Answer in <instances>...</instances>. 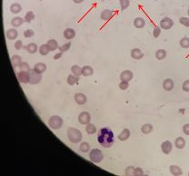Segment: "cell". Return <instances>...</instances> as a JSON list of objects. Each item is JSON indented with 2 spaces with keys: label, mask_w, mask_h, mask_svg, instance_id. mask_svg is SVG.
Instances as JSON below:
<instances>
[{
  "label": "cell",
  "mask_w": 189,
  "mask_h": 176,
  "mask_svg": "<svg viewBox=\"0 0 189 176\" xmlns=\"http://www.w3.org/2000/svg\"><path fill=\"white\" fill-rule=\"evenodd\" d=\"M97 142L104 148L112 147L115 143V136H114L113 131L107 127L101 128L98 132Z\"/></svg>",
  "instance_id": "1"
},
{
  "label": "cell",
  "mask_w": 189,
  "mask_h": 176,
  "mask_svg": "<svg viewBox=\"0 0 189 176\" xmlns=\"http://www.w3.org/2000/svg\"><path fill=\"white\" fill-rule=\"evenodd\" d=\"M67 138L73 144H78L81 142V140L83 138L82 133L76 129V128H73V127H69L67 129Z\"/></svg>",
  "instance_id": "2"
},
{
  "label": "cell",
  "mask_w": 189,
  "mask_h": 176,
  "mask_svg": "<svg viewBox=\"0 0 189 176\" xmlns=\"http://www.w3.org/2000/svg\"><path fill=\"white\" fill-rule=\"evenodd\" d=\"M89 159L92 163L99 164L103 161V159H104V154H103L101 150H99L97 148L92 149V150H90V153H89Z\"/></svg>",
  "instance_id": "3"
},
{
  "label": "cell",
  "mask_w": 189,
  "mask_h": 176,
  "mask_svg": "<svg viewBox=\"0 0 189 176\" xmlns=\"http://www.w3.org/2000/svg\"><path fill=\"white\" fill-rule=\"evenodd\" d=\"M48 125L50 128H52L54 130H58L63 125V119L58 115L51 116L48 120Z\"/></svg>",
  "instance_id": "4"
},
{
  "label": "cell",
  "mask_w": 189,
  "mask_h": 176,
  "mask_svg": "<svg viewBox=\"0 0 189 176\" xmlns=\"http://www.w3.org/2000/svg\"><path fill=\"white\" fill-rule=\"evenodd\" d=\"M29 72H30V80H29L30 84H37L41 82L42 74L37 73L36 71H34L33 69H31Z\"/></svg>",
  "instance_id": "5"
},
{
  "label": "cell",
  "mask_w": 189,
  "mask_h": 176,
  "mask_svg": "<svg viewBox=\"0 0 189 176\" xmlns=\"http://www.w3.org/2000/svg\"><path fill=\"white\" fill-rule=\"evenodd\" d=\"M91 121V115L88 112H82L78 115V122L81 125H88Z\"/></svg>",
  "instance_id": "6"
},
{
  "label": "cell",
  "mask_w": 189,
  "mask_h": 176,
  "mask_svg": "<svg viewBox=\"0 0 189 176\" xmlns=\"http://www.w3.org/2000/svg\"><path fill=\"white\" fill-rule=\"evenodd\" d=\"M18 79L22 84H28L30 80V72L29 71H20L18 74Z\"/></svg>",
  "instance_id": "7"
},
{
  "label": "cell",
  "mask_w": 189,
  "mask_h": 176,
  "mask_svg": "<svg viewBox=\"0 0 189 176\" xmlns=\"http://www.w3.org/2000/svg\"><path fill=\"white\" fill-rule=\"evenodd\" d=\"M174 26V21L169 17H164V18L160 21V27L165 30L170 29L172 26Z\"/></svg>",
  "instance_id": "8"
},
{
  "label": "cell",
  "mask_w": 189,
  "mask_h": 176,
  "mask_svg": "<svg viewBox=\"0 0 189 176\" xmlns=\"http://www.w3.org/2000/svg\"><path fill=\"white\" fill-rule=\"evenodd\" d=\"M133 72L130 70H124V71L120 74V80L121 81H126L129 82L133 79Z\"/></svg>",
  "instance_id": "9"
},
{
  "label": "cell",
  "mask_w": 189,
  "mask_h": 176,
  "mask_svg": "<svg viewBox=\"0 0 189 176\" xmlns=\"http://www.w3.org/2000/svg\"><path fill=\"white\" fill-rule=\"evenodd\" d=\"M173 149V144L170 141H165L161 144V150L165 154H169Z\"/></svg>",
  "instance_id": "10"
},
{
  "label": "cell",
  "mask_w": 189,
  "mask_h": 176,
  "mask_svg": "<svg viewBox=\"0 0 189 176\" xmlns=\"http://www.w3.org/2000/svg\"><path fill=\"white\" fill-rule=\"evenodd\" d=\"M174 86H175V84H174V81L170 79V78H166L164 80L163 82V88L166 91V92H170L174 89Z\"/></svg>",
  "instance_id": "11"
},
{
  "label": "cell",
  "mask_w": 189,
  "mask_h": 176,
  "mask_svg": "<svg viewBox=\"0 0 189 176\" xmlns=\"http://www.w3.org/2000/svg\"><path fill=\"white\" fill-rule=\"evenodd\" d=\"M74 99H75V102L77 104H79V105L85 104V103H87V101H88V98H87V96H85V95H84L82 93L76 94L75 96H74Z\"/></svg>",
  "instance_id": "12"
},
{
  "label": "cell",
  "mask_w": 189,
  "mask_h": 176,
  "mask_svg": "<svg viewBox=\"0 0 189 176\" xmlns=\"http://www.w3.org/2000/svg\"><path fill=\"white\" fill-rule=\"evenodd\" d=\"M114 16V12L112 10H109V9H105L103 10L101 12V15H100V17L102 20L104 21H108L110 20L112 17Z\"/></svg>",
  "instance_id": "13"
},
{
  "label": "cell",
  "mask_w": 189,
  "mask_h": 176,
  "mask_svg": "<svg viewBox=\"0 0 189 176\" xmlns=\"http://www.w3.org/2000/svg\"><path fill=\"white\" fill-rule=\"evenodd\" d=\"M131 57L135 60H140L144 57V53L139 48H134L131 50Z\"/></svg>",
  "instance_id": "14"
},
{
  "label": "cell",
  "mask_w": 189,
  "mask_h": 176,
  "mask_svg": "<svg viewBox=\"0 0 189 176\" xmlns=\"http://www.w3.org/2000/svg\"><path fill=\"white\" fill-rule=\"evenodd\" d=\"M6 36H7V38L9 39V40H15L16 37H18V32L16 29L14 28H10L7 31L6 33Z\"/></svg>",
  "instance_id": "15"
},
{
  "label": "cell",
  "mask_w": 189,
  "mask_h": 176,
  "mask_svg": "<svg viewBox=\"0 0 189 176\" xmlns=\"http://www.w3.org/2000/svg\"><path fill=\"white\" fill-rule=\"evenodd\" d=\"M63 34H64V37L65 39L71 40V39L75 38V37H76V31L73 28H66L64 31Z\"/></svg>",
  "instance_id": "16"
},
{
  "label": "cell",
  "mask_w": 189,
  "mask_h": 176,
  "mask_svg": "<svg viewBox=\"0 0 189 176\" xmlns=\"http://www.w3.org/2000/svg\"><path fill=\"white\" fill-rule=\"evenodd\" d=\"M33 70H34V71H36L37 73L43 74L46 70V65L44 64V63H37L35 65H34Z\"/></svg>",
  "instance_id": "17"
},
{
  "label": "cell",
  "mask_w": 189,
  "mask_h": 176,
  "mask_svg": "<svg viewBox=\"0 0 189 176\" xmlns=\"http://www.w3.org/2000/svg\"><path fill=\"white\" fill-rule=\"evenodd\" d=\"M25 22V19L22 18L20 16H15L14 18H12L11 20V25L13 26V27H18L20 26L23 25V23Z\"/></svg>",
  "instance_id": "18"
},
{
  "label": "cell",
  "mask_w": 189,
  "mask_h": 176,
  "mask_svg": "<svg viewBox=\"0 0 189 176\" xmlns=\"http://www.w3.org/2000/svg\"><path fill=\"white\" fill-rule=\"evenodd\" d=\"M94 74V69L90 65H85L82 67V76H91Z\"/></svg>",
  "instance_id": "19"
},
{
  "label": "cell",
  "mask_w": 189,
  "mask_h": 176,
  "mask_svg": "<svg viewBox=\"0 0 189 176\" xmlns=\"http://www.w3.org/2000/svg\"><path fill=\"white\" fill-rule=\"evenodd\" d=\"M169 170H170V172H171L172 175L179 176V175H182V174H183L182 169H181L179 166H177V165H174V164L171 165L170 168H169Z\"/></svg>",
  "instance_id": "20"
},
{
  "label": "cell",
  "mask_w": 189,
  "mask_h": 176,
  "mask_svg": "<svg viewBox=\"0 0 189 176\" xmlns=\"http://www.w3.org/2000/svg\"><path fill=\"white\" fill-rule=\"evenodd\" d=\"M130 137V131L128 129H124L121 133H120L117 136L118 140L122 141V142H124V141H126L128 138Z\"/></svg>",
  "instance_id": "21"
},
{
  "label": "cell",
  "mask_w": 189,
  "mask_h": 176,
  "mask_svg": "<svg viewBox=\"0 0 189 176\" xmlns=\"http://www.w3.org/2000/svg\"><path fill=\"white\" fill-rule=\"evenodd\" d=\"M22 60H21V56L18 55H15L11 57V64L15 68V67H19V65H21Z\"/></svg>",
  "instance_id": "22"
},
{
  "label": "cell",
  "mask_w": 189,
  "mask_h": 176,
  "mask_svg": "<svg viewBox=\"0 0 189 176\" xmlns=\"http://www.w3.org/2000/svg\"><path fill=\"white\" fill-rule=\"evenodd\" d=\"M134 26L136 28H143L146 26V21L142 17H136L134 20Z\"/></svg>",
  "instance_id": "23"
},
{
  "label": "cell",
  "mask_w": 189,
  "mask_h": 176,
  "mask_svg": "<svg viewBox=\"0 0 189 176\" xmlns=\"http://www.w3.org/2000/svg\"><path fill=\"white\" fill-rule=\"evenodd\" d=\"M26 49L27 53H29V54H35V53H37V51L38 50V47L37 44L30 43V44H28L26 46Z\"/></svg>",
  "instance_id": "24"
},
{
  "label": "cell",
  "mask_w": 189,
  "mask_h": 176,
  "mask_svg": "<svg viewBox=\"0 0 189 176\" xmlns=\"http://www.w3.org/2000/svg\"><path fill=\"white\" fill-rule=\"evenodd\" d=\"M175 146L177 149H183L185 146V141L183 137H177L175 141Z\"/></svg>",
  "instance_id": "25"
},
{
  "label": "cell",
  "mask_w": 189,
  "mask_h": 176,
  "mask_svg": "<svg viewBox=\"0 0 189 176\" xmlns=\"http://www.w3.org/2000/svg\"><path fill=\"white\" fill-rule=\"evenodd\" d=\"M22 10V6L18 3H13L10 6V11L13 14H18Z\"/></svg>",
  "instance_id": "26"
},
{
  "label": "cell",
  "mask_w": 189,
  "mask_h": 176,
  "mask_svg": "<svg viewBox=\"0 0 189 176\" xmlns=\"http://www.w3.org/2000/svg\"><path fill=\"white\" fill-rule=\"evenodd\" d=\"M71 72L74 76L79 77L80 76H82V67H80L79 65H74L72 67H71Z\"/></svg>",
  "instance_id": "27"
},
{
  "label": "cell",
  "mask_w": 189,
  "mask_h": 176,
  "mask_svg": "<svg viewBox=\"0 0 189 176\" xmlns=\"http://www.w3.org/2000/svg\"><path fill=\"white\" fill-rule=\"evenodd\" d=\"M46 44H47V45H48L50 51H55V50H57V48H59V47H58V43H57V40H55V39H50V40H48Z\"/></svg>",
  "instance_id": "28"
},
{
  "label": "cell",
  "mask_w": 189,
  "mask_h": 176,
  "mask_svg": "<svg viewBox=\"0 0 189 176\" xmlns=\"http://www.w3.org/2000/svg\"><path fill=\"white\" fill-rule=\"evenodd\" d=\"M78 80H79V77H77V76H74L73 74H71V75H69L67 76L66 82L69 85H75L78 82Z\"/></svg>",
  "instance_id": "29"
},
{
  "label": "cell",
  "mask_w": 189,
  "mask_h": 176,
  "mask_svg": "<svg viewBox=\"0 0 189 176\" xmlns=\"http://www.w3.org/2000/svg\"><path fill=\"white\" fill-rule=\"evenodd\" d=\"M166 56V51L165 49H158L156 52V58L157 60H163Z\"/></svg>",
  "instance_id": "30"
},
{
  "label": "cell",
  "mask_w": 189,
  "mask_h": 176,
  "mask_svg": "<svg viewBox=\"0 0 189 176\" xmlns=\"http://www.w3.org/2000/svg\"><path fill=\"white\" fill-rule=\"evenodd\" d=\"M153 131V125L151 124H145L141 127V132L144 134H148Z\"/></svg>",
  "instance_id": "31"
},
{
  "label": "cell",
  "mask_w": 189,
  "mask_h": 176,
  "mask_svg": "<svg viewBox=\"0 0 189 176\" xmlns=\"http://www.w3.org/2000/svg\"><path fill=\"white\" fill-rule=\"evenodd\" d=\"M38 51H39V54H40L41 56H46V55H48V54H49L50 49H49V47H48L47 44H46V45H40V47H39Z\"/></svg>",
  "instance_id": "32"
},
{
  "label": "cell",
  "mask_w": 189,
  "mask_h": 176,
  "mask_svg": "<svg viewBox=\"0 0 189 176\" xmlns=\"http://www.w3.org/2000/svg\"><path fill=\"white\" fill-rule=\"evenodd\" d=\"M79 151L81 153H88L90 151V144L87 142H83L79 145Z\"/></svg>",
  "instance_id": "33"
},
{
  "label": "cell",
  "mask_w": 189,
  "mask_h": 176,
  "mask_svg": "<svg viewBox=\"0 0 189 176\" xmlns=\"http://www.w3.org/2000/svg\"><path fill=\"white\" fill-rule=\"evenodd\" d=\"M34 18H35V14H34L33 11L26 12V14L25 15V17H24L25 22H26V23H30Z\"/></svg>",
  "instance_id": "34"
},
{
  "label": "cell",
  "mask_w": 189,
  "mask_h": 176,
  "mask_svg": "<svg viewBox=\"0 0 189 176\" xmlns=\"http://www.w3.org/2000/svg\"><path fill=\"white\" fill-rule=\"evenodd\" d=\"M85 132L88 134H94L95 133H96V127L93 124H88L87 125V127H85Z\"/></svg>",
  "instance_id": "35"
},
{
  "label": "cell",
  "mask_w": 189,
  "mask_h": 176,
  "mask_svg": "<svg viewBox=\"0 0 189 176\" xmlns=\"http://www.w3.org/2000/svg\"><path fill=\"white\" fill-rule=\"evenodd\" d=\"M179 45H180V46H181L182 48H185V49L189 48V38L186 37H183V38L179 41Z\"/></svg>",
  "instance_id": "36"
},
{
  "label": "cell",
  "mask_w": 189,
  "mask_h": 176,
  "mask_svg": "<svg viewBox=\"0 0 189 176\" xmlns=\"http://www.w3.org/2000/svg\"><path fill=\"white\" fill-rule=\"evenodd\" d=\"M120 7H121V10H126L130 6V0H119Z\"/></svg>",
  "instance_id": "37"
},
{
  "label": "cell",
  "mask_w": 189,
  "mask_h": 176,
  "mask_svg": "<svg viewBox=\"0 0 189 176\" xmlns=\"http://www.w3.org/2000/svg\"><path fill=\"white\" fill-rule=\"evenodd\" d=\"M70 47H71V42H68V43H65L63 45H61L59 47V51L62 52V53H64V52H66V51L69 50Z\"/></svg>",
  "instance_id": "38"
},
{
  "label": "cell",
  "mask_w": 189,
  "mask_h": 176,
  "mask_svg": "<svg viewBox=\"0 0 189 176\" xmlns=\"http://www.w3.org/2000/svg\"><path fill=\"white\" fill-rule=\"evenodd\" d=\"M19 70L20 71H30V66L26 62H22L21 65H19Z\"/></svg>",
  "instance_id": "39"
},
{
  "label": "cell",
  "mask_w": 189,
  "mask_h": 176,
  "mask_svg": "<svg viewBox=\"0 0 189 176\" xmlns=\"http://www.w3.org/2000/svg\"><path fill=\"white\" fill-rule=\"evenodd\" d=\"M179 23L186 27H189V17H180Z\"/></svg>",
  "instance_id": "40"
},
{
  "label": "cell",
  "mask_w": 189,
  "mask_h": 176,
  "mask_svg": "<svg viewBox=\"0 0 189 176\" xmlns=\"http://www.w3.org/2000/svg\"><path fill=\"white\" fill-rule=\"evenodd\" d=\"M161 27L160 26H157V27H154V30H153V36L154 38H157L160 34H161Z\"/></svg>",
  "instance_id": "41"
},
{
  "label": "cell",
  "mask_w": 189,
  "mask_h": 176,
  "mask_svg": "<svg viewBox=\"0 0 189 176\" xmlns=\"http://www.w3.org/2000/svg\"><path fill=\"white\" fill-rule=\"evenodd\" d=\"M34 34H35V32H34L32 29H26L24 31V37L26 38H30V37H34Z\"/></svg>",
  "instance_id": "42"
},
{
  "label": "cell",
  "mask_w": 189,
  "mask_h": 176,
  "mask_svg": "<svg viewBox=\"0 0 189 176\" xmlns=\"http://www.w3.org/2000/svg\"><path fill=\"white\" fill-rule=\"evenodd\" d=\"M128 87H129V83H128V82H126V81H121V82H120V84H119V88H120L121 90L125 91V90L127 89Z\"/></svg>",
  "instance_id": "43"
},
{
  "label": "cell",
  "mask_w": 189,
  "mask_h": 176,
  "mask_svg": "<svg viewBox=\"0 0 189 176\" xmlns=\"http://www.w3.org/2000/svg\"><path fill=\"white\" fill-rule=\"evenodd\" d=\"M182 89H183V91H185V92H189V80H185V81H184V83H183V85H182Z\"/></svg>",
  "instance_id": "44"
},
{
  "label": "cell",
  "mask_w": 189,
  "mask_h": 176,
  "mask_svg": "<svg viewBox=\"0 0 189 176\" xmlns=\"http://www.w3.org/2000/svg\"><path fill=\"white\" fill-rule=\"evenodd\" d=\"M15 48L16 50H21L23 48V42L21 40H16L15 42Z\"/></svg>",
  "instance_id": "45"
},
{
  "label": "cell",
  "mask_w": 189,
  "mask_h": 176,
  "mask_svg": "<svg viewBox=\"0 0 189 176\" xmlns=\"http://www.w3.org/2000/svg\"><path fill=\"white\" fill-rule=\"evenodd\" d=\"M182 130H183V133H184L185 135H189V124H185V125H184V126H183Z\"/></svg>",
  "instance_id": "46"
},
{
  "label": "cell",
  "mask_w": 189,
  "mask_h": 176,
  "mask_svg": "<svg viewBox=\"0 0 189 176\" xmlns=\"http://www.w3.org/2000/svg\"><path fill=\"white\" fill-rule=\"evenodd\" d=\"M134 170H135V168H134L133 166H129V167H127V168H126V175H134Z\"/></svg>",
  "instance_id": "47"
},
{
  "label": "cell",
  "mask_w": 189,
  "mask_h": 176,
  "mask_svg": "<svg viewBox=\"0 0 189 176\" xmlns=\"http://www.w3.org/2000/svg\"><path fill=\"white\" fill-rule=\"evenodd\" d=\"M144 172L141 168H135L134 170V175H143Z\"/></svg>",
  "instance_id": "48"
},
{
  "label": "cell",
  "mask_w": 189,
  "mask_h": 176,
  "mask_svg": "<svg viewBox=\"0 0 189 176\" xmlns=\"http://www.w3.org/2000/svg\"><path fill=\"white\" fill-rule=\"evenodd\" d=\"M62 55H63V53H62V52L57 53V54H56V55L54 56V59H55V60H58V59H60V58H61V56H62Z\"/></svg>",
  "instance_id": "49"
},
{
  "label": "cell",
  "mask_w": 189,
  "mask_h": 176,
  "mask_svg": "<svg viewBox=\"0 0 189 176\" xmlns=\"http://www.w3.org/2000/svg\"><path fill=\"white\" fill-rule=\"evenodd\" d=\"M73 2L76 4H80V3L84 2V0H73Z\"/></svg>",
  "instance_id": "50"
},
{
  "label": "cell",
  "mask_w": 189,
  "mask_h": 176,
  "mask_svg": "<svg viewBox=\"0 0 189 176\" xmlns=\"http://www.w3.org/2000/svg\"><path fill=\"white\" fill-rule=\"evenodd\" d=\"M187 14H188V15H189V8H188V10H187Z\"/></svg>",
  "instance_id": "51"
},
{
  "label": "cell",
  "mask_w": 189,
  "mask_h": 176,
  "mask_svg": "<svg viewBox=\"0 0 189 176\" xmlns=\"http://www.w3.org/2000/svg\"><path fill=\"white\" fill-rule=\"evenodd\" d=\"M188 175H189V172H188Z\"/></svg>",
  "instance_id": "52"
}]
</instances>
